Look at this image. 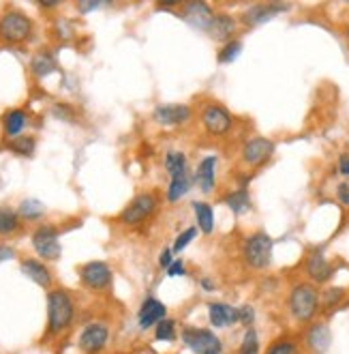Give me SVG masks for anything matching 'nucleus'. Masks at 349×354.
I'll list each match as a JSON object with an SVG mask.
<instances>
[{"mask_svg": "<svg viewBox=\"0 0 349 354\" xmlns=\"http://www.w3.org/2000/svg\"><path fill=\"white\" fill-rule=\"evenodd\" d=\"M182 344L184 348H189L193 354H219L223 344L217 337V333L208 330V328H195V326H187L182 328Z\"/></svg>", "mask_w": 349, "mask_h": 354, "instance_id": "4", "label": "nucleus"}, {"mask_svg": "<svg viewBox=\"0 0 349 354\" xmlns=\"http://www.w3.org/2000/svg\"><path fill=\"white\" fill-rule=\"evenodd\" d=\"M108 337H110V330L106 324L101 322H94V324H88L84 330H81L79 335V350L86 352V354H97L106 348L108 344Z\"/></svg>", "mask_w": 349, "mask_h": 354, "instance_id": "11", "label": "nucleus"}, {"mask_svg": "<svg viewBox=\"0 0 349 354\" xmlns=\"http://www.w3.org/2000/svg\"><path fill=\"white\" fill-rule=\"evenodd\" d=\"M238 314H240V324H244L246 328H251L255 322V309L251 305H242L238 307Z\"/></svg>", "mask_w": 349, "mask_h": 354, "instance_id": "37", "label": "nucleus"}, {"mask_svg": "<svg viewBox=\"0 0 349 354\" xmlns=\"http://www.w3.org/2000/svg\"><path fill=\"white\" fill-rule=\"evenodd\" d=\"M287 305H290V314L298 322H311L319 311V292L313 283H296Z\"/></svg>", "mask_w": 349, "mask_h": 354, "instance_id": "1", "label": "nucleus"}, {"mask_svg": "<svg viewBox=\"0 0 349 354\" xmlns=\"http://www.w3.org/2000/svg\"><path fill=\"white\" fill-rule=\"evenodd\" d=\"M46 213V206L43 202H39L34 198H28V200H22V204H19V215H22L24 219L28 221H37L41 219Z\"/></svg>", "mask_w": 349, "mask_h": 354, "instance_id": "27", "label": "nucleus"}, {"mask_svg": "<svg viewBox=\"0 0 349 354\" xmlns=\"http://www.w3.org/2000/svg\"><path fill=\"white\" fill-rule=\"evenodd\" d=\"M180 275H184V264L180 260H174L168 268V277H180Z\"/></svg>", "mask_w": 349, "mask_h": 354, "instance_id": "38", "label": "nucleus"}, {"mask_svg": "<svg viewBox=\"0 0 349 354\" xmlns=\"http://www.w3.org/2000/svg\"><path fill=\"white\" fill-rule=\"evenodd\" d=\"M332 344V330L326 322H315L304 335V346L311 354H323Z\"/></svg>", "mask_w": 349, "mask_h": 354, "instance_id": "13", "label": "nucleus"}, {"mask_svg": "<svg viewBox=\"0 0 349 354\" xmlns=\"http://www.w3.org/2000/svg\"><path fill=\"white\" fill-rule=\"evenodd\" d=\"M168 318V307L163 305L159 299H146L141 303V307H139V316H137V320H139V328L141 330H148V328H152V326H157L161 320H166Z\"/></svg>", "mask_w": 349, "mask_h": 354, "instance_id": "14", "label": "nucleus"}, {"mask_svg": "<svg viewBox=\"0 0 349 354\" xmlns=\"http://www.w3.org/2000/svg\"><path fill=\"white\" fill-rule=\"evenodd\" d=\"M56 69H58L56 58H54L50 52H39V54H34L32 60H30V71H32V75H37V77H46V75L54 73Z\"/></svg>", "mask_w": 349, "mask_h": 354, "instance_id": "23", "label": "nucleus"}, {"mask_svg": "<svg viewBox=\"0 0 349 354\" xmlns=\"http://www.w3.org/2000/svg\"><path fill=\"white\" fill-rule=\"evenodd\" d=\"M166 168H168L172 178L187 174V155L180 153V151H170L166 155Z\"/></svg>", "mask_w": 349, "mask_h": 354, "instance_id": "26", "label": "nucleus"}, {"mask_svg": "<svg viewBox=\"0 0 349 354\" xmlns=\"http://www.w3.org/2000/svg\"><path fill=\"white\" fill-rule=\"evenodd\" d=\"M154 211H157V198H154V194H139L137 198H133L125 206V211L120 213V223L139 225L141 221H146Z\"/></svg>", "mask_w": 349, "mask_h": 354, "instance_id": "6", "label": "nucleus"}, {"mask_svg": "<svg viewBox=\"0 0 349 354\" xmlns=\"http://www.w3.org/2000/svg\"><path fill=\"white\" fill-rule=\"evenodd\" d=\"M172 262H174V258H172V249H163L161 256H159V266L168 270Z\"/></svg>", "mask_w": 349, "mask_h": 354, "instance_id": "39", "label": "nucleus"}, {"mask_svg": "<svg viewBox=\"0 0 349 354\" xmlns=\"http://www.w3.org/2000/svg\"><path fill=\"white\" fill-rule=\"evenodd\" d=\"M182 17H184V22L191 24L193 28L208 32L215 22V11L206 3H187L182 9Z\"/></svg>", "mask_w": 349, "mask_h": 354, "instance_id": "12", "label": "nucleus"}, {"mask_svg": "<svg viewBox=\"0 0 349 354\" xmlns=\"http://www.w3.org/2000/svg\"><path fill=\"white\" fill-rule=\"evenodd\" d=\"M217 157L215 155H208L203 157L197 165V172H195V180L199 185V189L203 194H212L215 189V183H217Z\"/></svg>", "mask_w": 349, "mask_h": 354, "instance_id": "19", "label": "nucleus"}, {"mask_svg": "<svg viewBox=\"0 0 349 354\" xmlns=\"http://www.w3.org/2000/svg\"><path fill=\"white\" fill-rule=\"evenodd\" d=\"M225 204L230 206V211L234 215H242L251 208V198H249V192L246 189H236L232 192L230 196H225Z\"/></svg>", "mask_w": 349, "mask_h": 354, "instance_id": "25", "label": "nucleus"}, {"mask_svg": "<svg viewBox=\"0 0 349 354\" xmlns=\"http://www.w3.org/2000/svg\"><path fill=\"white\" fill-rule=\"evenodd\" d=\"M272 247L275 241L266 232H255L251 236H246L244 247H242V258L255 270H261L266 266H270L272 262Z\"/></svg>", "mask_w": 349, "mask_h": 354, "instance_id": "3", "label": "nucleus"}, {"mask_svg": "<svg viewBox=\"0 0 349 354\" xmlns=\"http://www.w3.org/2000/svg\"><path fill=\"white\" fill-rule=\"evenodd\" d=\"M176 330H178L176 320L166 318V320H161V322L154 326V337H157L159 342H174V339H176Z\"/></svg>", "mask_w": 349, "mask_h": 354, "instance_id": "30", "label": "nucleus"}, {"mask_svg": "<svg viewBox=\"0 0 349 354\" xmlns=\"http://www.w3.org/2000/svg\"><path fill=\"white\" fill-rule=\"evenodd\" d=\"M193 211H195L197 227H199L203 234H210L215 230V213H212V206H208L206 202H195L193 204Z\"/></svg>", "mask_w": 349, "mask_h": 354, "instance_id": "24", "label": "nucleus"}, {"mask_svg": "<svg viewBox=\"0 0 349 354\" xmlns=\"http://www.w3.org/2000/svg\"><path fill=\"white\" fill-rule=\"evenodd\" d=\"M79 277H81V283L90 290H106L112 283V270L106 262L94 260L79 268Z\"/></svg>", "mask_w": 349, "mask_h": 354, "instance_id": "9", "label": "nucleus"}, {"mask_svg": "<svg viewBox=\"0 0 349 354\" xmlns=\"http://www.w3.org/2000/svg\"><path fill=\"white\" fill-rule=\"evenodd\" d=\"M32 32V22L19 11H7L0 17V39L7 44H19L26 41Z\"/></svg>", "mask_w": 349, "mask_h": 354, "instance_id": "5", "label": "nucleus"}, {"mask_svg": "<svg viewBox=\"0 0 349 354\" xmlns=\"http://www.w3.org/2000/svg\"><path fill=\"white\" fill-rule=\"evenodd\" d=\"M199 286H201L203 290H206V292H212V290L217 288V283H215L212 279H208V277H203V279L199 281Z\"/></svg>", "mask_w": 349, "mask_h": 354, "instance_id": "44", "label": "nucleus"}, {"mask_svg": "<svg viewBox=\"0 0 349 354\" xmlns=\"http://www.w3.org/2000/svg\"><path fill=\"white\" fill-rule=\"evenodd\" d=\"M234 30H236V19L228 13H217L208 35L217 41H228L234 35Z\"/></svg>", "mask_w": 349, "mask_h": 354, "instance_id": "21", "label": "nucleus"}, {"mask_svg": "<svg viewBox=\"0 0 349 354\" xmlns=\"http://www.w3.org/2000/svg\"><path fill=\"white\" fill-rule=\"evenodd\" d=\"M287 9H290L287 5H253L240 15V19L246 26H261L266 22H270L277 13H283Z\"/></svg>", "mask_w": 349, "mask_h": 354, "instance_id": "16", "label": "nucleus"}, {"mask_svg": "<svg viewBox=\"0 0 349 354\" xmlns=\"http://www.w3.org/2000/svg\"><path fill=\"white\" fill-rule=\"evenodd\" d=\"M22 273L41 288H50L52 286V275H50L48 266L41 264L39 260H24L22 262Z\"/></svg>", "mask_w": 349, "mask_h": 354, "instance_id": "20", "label": "nucleus"}, {"mask_svg": "<svg viewBox=\"0 0 349 354\" xmlns=\"http://www.w3.org/2000/svg\"><path fill=\"white\" fill-rule=\"evenodd\" d=\"M275 153V144L268 138H253L244 144L242 149V161L251 168H259L268 161Z\"/></svg>", "mask_w": 349, "mask_h": 354, "instance_id": "10", "label": "nucleus"}, {"mask_svg": "<svg viewBox=\"0 0 349 354\" xmlns=\"http://www.w3.org/2000/svg\"><path fill=\"white\" fill-rule=\"evenodd\" d=\"M19 227V217L11 208H0V234H11Z\"/></svg>", "mask_w": 349, "mask_h": 354, "instance_id": "31", "label": "nucleus"}, {"mask_svg": "<svg viewBox=\"0 0 349 354\" xmlns=\"http://www.w3.org/2000/svg\"><path fill=\"white\" fill-rule=\"evenodd\" d=\"M337 196H339V200H341L343 204L349 206V183H341V185H339Z\"/></svg>", "mask_w": 349, "mask_h": 354, "instance_id": "40", "label": "nucleus"}, {"mask_svg": "<svg viewBox=\"0 0 349 354\" xmlns=\"http://www.w3.org/2000/svg\"><path fill=\"white\" fill-rule=\"evenodd\" d=\"M240 52H242L240 41H228V46L219 52V62H234L240 56Z\"/></svg>", "mask_w": 349, "mask_h": 354, "instance_id": "34", "label": "nucleus"}, {"mask_svg": "<svg viewBox=\"0 0 349 354\" xmlns=\"http://www.w3.org/2000/svg\"><path fill=\"white\" fill-rule=\"evenodd\" d=\"M13 256H15V252L11 247H0V262H5V260H9Z\"/></svg>", "mask_w": 349, "mask_h": 354, "instance_id": "43", "label": "nucleus"}, {"mask_svg": "<svg viewBox=\"0 0 349 354\" xmlns=\"http://www.w3.org/2000/svg\"><path fill=\"white\" fill-rule=\"evenodd\" d=\"M99 7H101V3H77V9H79L81 13H88V11L99 9Z\"/></svg>", "mask_w": 349, "mask_h": 354, "instance_id": "42", "label": "nucleus"}, {"mask_svg": "<svg viewBox=\"0 0 349 354\" xmlns=\"http://www.w3.org/2000/svg\"><path fill=\"white\" fill-rule=\"evenodd\" d=\"M339 174L349 176V155L347 153L339 157Z\"/></svg>", "mask_w": 349, "mask_h": 354, "instance_id": "41", "label": "nucleus"}, {"mask_svg": "<svg viewBox=\"0 0 349 354\" xmlns=\"http://www.w3.org/2000/svg\"><path fill=\"white\" fill-rule=\"evenodd\" d=\"M232 114L225 110L219 103H210V106L203 108L201 112V124L210 136H225L232 129Z\"/></svg>", "mask_w": 349, "mask_h": 354, "instance_id": "8", "label": "nucleus"}, {"mask_svg": "<svg viewBox=\"0 0 349 354\" xmlns=\"http://www.w3.org/2000/svg\"><path fill=\"white\" fill-rule=\"evenodd\" d=\"M34 147L37 144H34L32 136H17L7 144L9 151H13L15 155H22V157H30L34 153Z\"/></svg>", "mask_w": 349, "mask_h": 354, "instance_id": "28", "label": "nucleus"}, {"mask_svg": "<svg viewBox=\"0 0 349 354\" xmlns=\"http://www.w3.org/2000/svg\"><path fill=\"white\" fill-rule=\"evenodd\" d=\"M32 247L34 252L43 260H58L60 258V243H58V230L54 225H41L32 234Z\"/></svg>", "mask_w": 349, "mask_h": 354, "instance_id": "7", "label": "nucleus"}, {"mask_svg": "<svg viewBox=\"0 0 349 354\" xmlns=\"http://www.w3.org/2000/svg\"><path fill=\"white\" fill-rule=\"evenodd\" d=\"M191 118V108L184 103H168V106H159L154 110V120L166 127H174V124H184Z\"/></svg>", "mask_w": 349, "mask_h": 354, "instance_id": "15", "label": "nucleus"}, {"mask_svg": "<svg viewBox=\"0 0 349 354\" xmlns=\"http://www.w3.org/2000/svg\"><path fill=\"white\" fill-rule=\"evenodd\" d=\"M345 297V290L343 288H330V290H326L323 292V305L326 307H335L343 301Z\"/></svg>", "mask_w": 349, "mask_h": 354, "instance_id": "36", "label": "nucleus"}, {"mask_svg": "<svg viewBox=\"0 0 349 354\" xmlns=\"http://www.w3.org/2000/svg\"><path fill=\"white\" fill-rule=\"evenodd\" d=\"M28 122V116L24 110H11L5 114L3 118V129H5V136L9 138H17L19 133H22V129L26 127Z\"/></svg>", "mask_w": 349, "mask_h": 354, "instance_id": "22", "label": "nucleus"}, {"mask_svg": "<svg viewBox=\"0 0 349 354\" xmlns=\"http://www.w3.org/2000/svg\"><path fill=\"white\" fill-rule=\"evenodd\" d=\"M208 320H210V326H215V328H228L230 324L240 322L238 307H232L228 303H210Z\"/></svg>", "mask_w": 349, "mask_h": 354, "instance_id": "17", "label": "nucleus"}, {"mask_svg": "<svg viewBox=\"0 0 349 354\" xmlns=\"http://www.w3.org/2000/svg\"><path fill=\"white\" fill-rule=\"evenodd\" d=\"M197 236V227H187L182 234H178V239H176V243H174V249L172 252H176V254H180L182 249H187L189 247V243L193 241Z\"/></svg>", "mask_w": 349, "mask_h": 354, "instance_id": "35", "label": "nucleus"}, {"mask_svg": "<svg viewBox=\"0 0 349 354\" xmlns=\"http://www.w3.org/2000/svg\"><path fill=\"white\" fill-rule=\"evenodd\" d=\"M189 189H191V178H189V174H182L178 178H172L170 189H168V200L170 202H178L182 196L189 194Z\"/></svg>", "mask_w": 349, "mask_h": 354, "instance_id": "29", "label": "nucleus"}, {"mask_svg": "<svg viewBox=\"0 0 349 354\" xmlns=\"http://www.w3.org/2000/svg\"><path fill=\"white\" fill-rule=\"evenodd\" d=\"M266 354H300V348L294 339L290 337H283V339H277L272 342V346L268 348Z\"/></svg>", "mask_w": 349, "mask_h": 354, "instance_id": "33", "label": "nucleus"}, {"mask_svg": "<svg viewBox=\"0 0 349 354\" xmlns=\"http://www.w3.org/2000/svg\"><path fill=\"white\" fill-rule=\"evenodd\" d=\"M240 354H259V337L253 326L246 328L244 333L242 344H240Z\"/></svg>", "mask_w": 349, "mask_h": 354, "instance_id": "32", "label": "nucleus"}, {"mask_svg": "<svg viewBox=\"0 0 349 354\" xmlns=\"http://www.w3.org/2000/svg\"><path fill=\"white\" fill-rule=\"evenodd\" d=\"M73 301L65 290H52L48 295V326L50 333L65 330L73 320Z\"/></svg>", "mask_w": 349, "mask_h": 354, "instance_id": "2", "label": "nucleus"}, {"mask_svg": "<svg viewBox=\"0 0 349 354\" xmlns=\"http://www.w3.org/2000/svg\"><path fill=\"white\" fill-rule=\"evenodd\" d=\"M219 354H223V352H219Z\"/></svg>", "mask_w": 349, "mask_h": 354, "instance_id": "46", "label": "nucleus"}, {"mask_svg": "<svg viewBox=\"0 0 349 354\" xmlns=\"http://www.w3.org/2000/svg\"><path fill=\"white\" fill-rule=\"evenodd\" d=\"M347 37H349V26H347Z\"/></svg>", "mask_w": 349, "mask_h": 354, "instance_id": "45", "label": "nucleus"}, {"mask_svg": "<svg viewBox=\"0 0 349 354\" xmlns=\"http://www.w3.org/2000/svg\"><path fill=\"white\" fill-rule=\"evenodd\" d=\"M306 273H309L311 281L315 283H326L335 275L332 264L328 262V258L321 252H313L309 258H306Z\"/></svg>", "mask_w": 349, "mask_h": 354, "instance_id": "18", "label": "nucleus"}]
</instances>
